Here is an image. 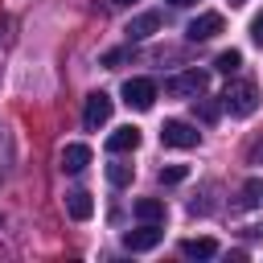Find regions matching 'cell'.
Returning <instances> with one entry per match:
<instances>
[{
	"instance_id": "8fae6325",
	"label": "cell",
	"mask_w": 263,
	"mask_h": 263,
	"mask_svg": "<svg viewBox=\"0 0 263 263\" xmlns=\"http://www.w3.org/2000/svg\"><path fill=\"white\" fill-rule=\"evenodd\" d=\"M66 214H70L74 222H86V218L95 214V201H90V193H86V189H74V193H66Z\"/></svg>"
},
{
	"instance_id": "277c9868",
	"label": "cell",
	"mask_w": 263,
	"mask_h": 263,
	"mask_svg": "<svg viewBox=\"0 0 263 263\" xmlns=\"http://www.w3.org/2000/svg\"><path fill=\"white\" fill-rule=\"evenodd\" d=\"M123 103L136 107V111H148L156 103V82L152 78H127L123 82Z\"/></svg>"
},
{
	"instance_id": "7c38bea8",
	"label": "cell",
	"mask_w": 263,
	"mask_h": 263,
	"mask_svg": "<svg viewBox=\"0 0 263 263\" xmlns=\"http://www.w3.org/2000/svg\"><path fill=\"white\" fill-rule=\"evenodd\" d=\"M181 255H189V259H214V255H218V242L205 238V234H201V238H185V242H181Z\"/></svg>"
},
{
	"instance_id": "5b68a950",
	"label": "cell",
	"mask_w": 263,
	"mask_h": 263,
	"mask_svg": "<svg viewBox=\"0 0 263 263\" xmlns=\"http://www.w3.org/2000/svg\"><path fill=\"white\" fill-rule=\"evenodd\" d=\"M222 29H226L222 12H201V16H193V21L185 25V37H189V41H210V37H218Z\"/></svg>"
},
{
	"instance_id": "d6986e66",
	"label": "cell",
	"mask_w": 263,
	"mask_h": 263,
	"mask_svg": "<svg viewBox=\"0 0 263 263\" xmlns=\"http://www.w3.org/2000/svg\"><path fill=\"white\" fill-rule=\"evenodd\" d=\"M201 119L214 123V119H218V107H214V103H201Z\"/></svg>"
},
{
	"instance_id": "3957f363",
	"label": "cell",
	"mask_w": 263,
	"mask_h": 263,
	"mask_svg": "<svg viewBox=\"0 0 263 263\" xmlns=\"http://www.w3.org/2000/svg\"><path fill=\"white\" fill-rule=\"evenodd\" d=\"M197 140H201V132L193 123H185V119H164V127H160L164 148H197Z\"/></svg>"
},
{
	"instance_id": "7402d4cb",
	"label": "cell",
	"mask_w": 263,
	"mask_h": 263,
	"mask_svg": "<svg viewBox=\"0 0 263 263\" xmlns=\"http://www.w3.org/2000/svg\"><path fill=\"white\" fill-rule=\"evenodd\" d=\"M115 4H136V0H115Z\"/></svg>"
},
{
	"instance_id": "8992f818",
	"label": "cell",
	"mask_w": 263,
	"mask_h": 263,
	"mask_svg": "<svg viewBox=\"0 0 263 263\" xmlns=\"http://www.w3.org/2000/svg\"><path fill=\"white\" fill-rule=\"evenodd\" d=\"M160 238H164L160 222H144L140 230H123V247L127 251H152V247H160Z\"/></svg>"
},
{
	"instance_id": "9a60e30c",
	"label": "cell",
	"mask_w": 263,
	"mask_h": 263,
	"mask_svg": "<svg viewBox=\"0 0 263 263\" xmlns=\"http://www.w3.org/2000/svg\"><path fill=\"white\" fill-rule=\"evenodd\" d=\"M132 173H136L132 164H119V160L107 164V181H111V185H132Z\"/></svg>"
},
{
	"instance_id": "ba28073f",
	"label": "cell",
	"mask_w": 263,
	"mask_h": 263,
	"mask_svg": "<svg viewBox=\"0 0 263 263\" xmlns=\"http://www.w3.org/2000/svg\"><path fill=\"white\" fill-rule=\"evenodd\" d=\"M136 148H140V127H132V123H127V127H115V132L107 136V152H111V156L136 152Z\"/></svg>"
},
{
	"instance_id": "5bb4252c",
	"label": "cell",
	"mask_w": 263,
	"mask_h": 263,
	"mask_svg": "<svg viewBox=\"0 0 263 263\" xmlns=\"http://www.w3.org/2000/svg\"><path fill=\"white\" fill-rule=\"evenodd\" d=\"M238 66H242V53H238V49H222V53L214 58V70H218V74H234Z\"/></svg>"
},
{
	"instance_id": "ffe728a7",
	"label": "cell",
	"mask_w": 263,
	"mask_h": 263,
	"mask_svg": "<svg viewBox=\"0 0 263 263\" xmlns=\"http://www.w3.org/2000/svg\"><path fill=\"white\" fill-rule=\"evenodd\" d=\"M119 62H123V49H111V53L103 58V66H119Z\"/></svg>"
},
{
	"instance_id": "52a82bcc",
	"label": "cell",
	"mask_w": 263,
	"mask_h": 263,
	"mask_svg": "<svg viewBox=\"0 0 263 263\" xmlns=\"http://www.w3.org/2000/svg\"><path fill=\"white\" fill-rule=\"evenodd\" d=\"M107 119H111V95H103V90L86 95V107H82V123L95 132V127H103Z\"/></svg>"
},
{
	"instance_id": "ac0fdd59",
	"label": "cell",
	"mask_w": 263,
	"mask_h": 263,
	"mask_svg": "<svg viewBox=\"0 0 263 263\" xmlns=\"http://www.w3.org/2000/svg\"><path fill=\"white\" fill-rule=\"evenodd\" d=\"M251 37H255V41H259V45H263V12H259V16H255V21H251Z\"/></svg>"
},
{
	"instance_id": "7a4b0ae2",
	"label": "cell",
	"mask_w": 263,
	"mask_h": 263,
	"mask_svg": "<svg viewBox=\"0 0 263 263\" xmlns=\"http://www.w3.org/2000/svg\"><path fill=\"white\" fill-rule=\"evenodd\" d=\"M205 82H210L205 70H181V74L164 78V95H173V99H197L205 90Z\"/></svg>"
},
{
	"instance_id": "2e32d148",
	"label": "cell",
	"mask_w": 263,
	"mask_h": 263,
	"mask_svg": "<svg viewBox=\"0 0 263 263\" xmlns=\"http://www.w3.org/2000/svg\"><path fill=\"white\" fill-rule=\"evenodd\" d=\"M185 177H189L185 164H164V168H160V181H164V185H181Z\"/></svg>"
},
{
	"instance_id": "6da1fadb",
	"label": "cell",
	"mask_w": 263,
	"mask_h": 263,
	"mask_svg": "<svg viewBox=\"0 0 263 263\" xmlns=\"http://www.w3.org/2000/svg\"><path fill=\"white\" fill-rule=\"evenodd\" d=\"M222 107L234 115V119H247L259 111V86L255 82H226L222 90Z\"/></svg>"
},
{
	"instance_id": "9c48e42d",
	"label": "cell",
	"mask_w": 263,
	"mask_h": 263,
	"mask_svg": "<svg viewBox=\"0 0 263 263\" xmlns=\"http://www.w3.org/2000/svg\"><path fill=\"white\" fill-rule=\"evenodd\" d=\"M156 29H160V12H140L136 21H127V29H123V33H127L132 41H144V37H152Z\"/></svg>"
},
{
	"instance_id": "44dd1931",
	"label": "cell",
	"mask_w": 263,
	"mask_h": 263,
	"mask_svg": "<svg viewBox=\"0 0 263 263\" xmlns=\"http://www.w3.org/2000/svg\"><path fill=\"white\" fill-rule=\"evenodd\" d=\"M173 4H177V8H189V4H193V0H173Z\"/></svg>"
},
{
	"instance_id": "4fadbf2b",
	"label": "cell",
	"mask_w": 263,
	"mask_h": 263,
	"mask_svg": "<svg viewBox=\"0 0 263 263\" xmlns=\"http://www.w3.org/2000/svg\"><path fill=\"white\" fill-rule=\"evenodd\" d=\"M136 218L140 222H164V201L160 197H140L136 201Z\"/></svg>"
},
{
	"instance_id": "e0dca14e",
	"label": "cell",
	"mask_w": 263,
	"mask_h": 263,
	"mask_svg": "<svg viewBox=\"0 0 263 263\" xmlns=\"http://www.w3.org/2000/svg\"><path fill=\"white\" fill-rule=\"evenodd\" d=\"M259 193H263V181H247V189H242V205H255Z\"/></svg>"
},
{
	"instance_id": "30bf717a",
	"label": "cell",
	"mask_w": 263,
	"mask_h": 263,
	"mask_svg": "<svg viewBox=\"0 0 263 263\" xmlns=\"http://www.w3.org/2000/svg\"><path fill=\"white\" fill-rule=\"evenodd\" d=\"M90 164V148L86 144H66L62 148V173H82Z\"/></svg>"
}]
</instances>
